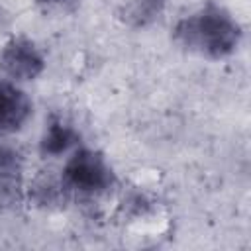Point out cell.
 Listing matches in <instances>:
<instances>
[{
	"instance_id": "cell-1",
	"label": "cell",
	"mask_w": 251,
	"mask_h": 251,
	"mask_svg": "<svg viewBox=\"0 0 251 251\" xmlns=\"http://www.w3.org/2000/svg\"><path fill=\"white\" fill-rule=\"evenodd\" d=\"M173 37L186 51L218 61L229 57L237 49L241 27L226 8L206 4L194 14L182 18L175 25Z\"/></svg>"
},
{
	"instance_id": "cell-2",
	"label": "cell",
	"mask_w": 251,
	"mask_h": 251,
	"mask_svg": "<svg viewBox=\"0 0 251 251\" xmlns=\"http://www.w3.org/2000/svg\"><path fill=\"white\" fill-rule=\"evenodd\" d=\"M114 184V173L102 153L92 149H78L63 169V186L84 194L94 196L108 190Z\"/></svg>"
},
{
	"instance_id": "cell-3",
	"label": "cell",
	"mask_w": 251,
	"mask_h": 251,
	"mask_svg": "<svg viewBox=\"0 0 251 251\" xmlns=\"http://www.w3.org/2000/svg\"><path fill=\"white\" fill-rule=\"evenodd\" d=\"M2 71L14 80H33L45 69V59L27 37H12L0 55Z\"/></svg>"
},
{
	"instance_id": "cell-4",
	"label": "cell",
	"mask_w": 251,
	"mask_h": 251,
	"mask_svg": "<svg viewBox=\"0 0 251 251\" xmlns=\"http://www.w3.org/2000/svg\"><path fill=\"white\" fill-rule=\"evenodd\" d=\"M29 116V98L12 82L0 80V135H8L22 129Z\"/></svg>"
},
{
	"instance_id": "cell-5",
	"label": "cell",
	"mask_w": 251,
	"mask_h": 251,
	"mask_svg": "<svg viewBox=\"0 0 251 251\" xmlns=\"http://www.w3.org/2000/svg\"><path fill=\"white\" fill-rule=\"evenodd\" d=\"M78 139V135H76V131L69 126V124H65L63 120H59V118H53L51 122H49V126H47V129H45V135H43V139H41V155H49V157H53V155H61V153H65L75 141Z\"/></svg>"
},
{
	"instance_id": "cell-6",
	"label": "cell",
	"mask_w": 251,
	"mask_h": 251,
	"mask_svg": "<svg viewBox=\"0 0 251 251\" xmlns=\"http://www.w3.org/2000/svg\"><path fill=\"white\" fill-rule=\"evenodd\" d=\"M165 8V0H127L122 10V20L133 27H143L157 20Z\"/></svg>"
},
{
	"instance_id": "cell-7",
	"label": "cell",
	"mask_w": 251,
	"mask_h": 251,
	"mask_svg": "<svg viewBox=\"0 0 251 251\" xmlns=\"http://www.w3.org/2000/svg\"><path fill=\"white\" fill-rule=\"evenodd\" d=\"M0 186L6 192H14L20 186V161L8 149H0Z\"/></svg>"
},
{
	"instance_id": "cell-8",
	"label": "cell",
	"mask_w": 251,
	"mask_h": 251,
	"mask_svg": "<svg viewBox=\"0 0 251 251\" xmlns=\"http://www.w3.org/2000/svg\"><path fill=\"white\" fill-rule=\"evenodd\" d=\"M37 2H39V4H49V6H51V4H61V2H65V0H37Z\"/></svg>"
}]
</instances>
